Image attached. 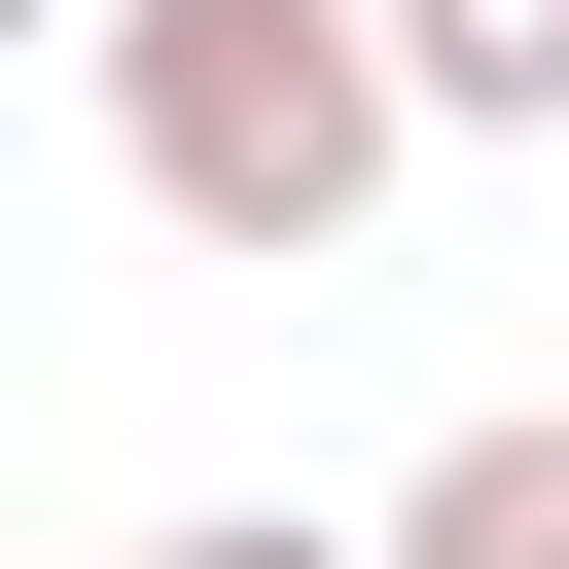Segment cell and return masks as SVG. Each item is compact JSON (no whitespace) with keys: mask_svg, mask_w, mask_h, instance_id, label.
Segmentation results:
<instances>
[{"mask_svg":"<svg viewBox=\"0 0 569 569\" xmlns=\"http://www.w3.org/2000/svg\"><path fill=\"white\" fill-rule=\"evenodd\" d=\"M71 71H107V178H142L178 249H249V284H320V249L427 178V107H391L356 0H71Z\"/></svg>","mask_w":569,"mask_h":569,"instance_id":"1","label":"cell"},{"mask_svg":"<svg viewBox=\"0 0 569 569\" xmlns=\"http://www.w3.org/2000/svg\"><path fill=\"white\" fill-rule=\"evenodd\" d=\"M356 569H569V391H498V427H427Z\"/></svg>","mask_w":569,"mask_h":569,"instance_id":"2","label":"cell"},{"mask_svg":"<svg viewBox=\"0 0 569 569\" xmlns=\"http://www.w3.org/2000/svg\"><path fill=\"white\" fill-rule=\"evenodd\" d=\"M107 569H356V533H284V498H213V533H107Z\"/></svg>","mask_w":569,"mask_h":569,"instance_id":"3","label":"cell"},{"mask_svg":"<svg viewBox=\"0 0 569 569\" xmlns=\"http://www.w3.org/2000/svg\"><path fill=\"white\" fill-rule=\"evenodd\" d=\"M0 36H71V0H0Z\"/></svg>","mask_w":569,"mask_h":569,"instance_id":"4","label":"cell"}]
</instances>
